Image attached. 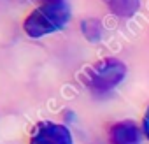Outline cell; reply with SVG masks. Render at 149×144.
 <instances>
[{"label": "cell", "mask_w": 149, "mask_h": 144, "mask_svg": "<svg viewBox=\"0 0 149 144\" xmlns=\"http://www.w3.org/2000/svg\"><path fill=\"white\" fill-rule=\"evenodd\" d=\"M109 11L119 18H132L140 9V0H104Z\"/></svg>", "instance_id": "cell-5"}, {"label": "cell", "mask_w": 149, "mask_h": 144, "mask_svg": "<svg viewBox=\"0 0 149 144\" xmlns=\"http://www.w3.org/2000/svg\"><path fill=\"white\" fill-rule=\"evenodd\" d=\"M70 21V7L67 2L42 4L33 9L23 21V30L32 39H40L53 32H58L67 27Z\"/></svg>", "instance_id": "cell-1"}, {"label": "cell", "mask_w": 149, "mask_h": 144, "mask_svg": "<svg viewBox=\"0 0 149 144\" xmlns=\"http://www.w3.org/2000/svg\"><path fill=\"white\" fill-rule=\"evenodd\" d=\"M142 132L149 139V107L146 109V114H144V120H142Z\"/></svg>", "instance_id": "cell-7"}, {"label": "cell", "mask_w": 149, "mask_h": 144, "mask_svg": "<svg viewBox=\"0 0 149 144\" xmlns=\"http://www.w3.org/2000/svg\"><path fill=\"white\" fill-rule=\"evenodd\" d=\"M56 2H65V0H42V4H56Z\"/></svg>", "instance_id": "cell-8"}, {"label": "cell", "mask_w": 149, "mask_h": 144, "mask_svg": "<svg viewBox=\"0 0 149 144\" xmlns=\"http://www.w3.org/2000/svg\"><path fill=\"white\" fill-rule=\"evenodd\" d=\"M126 76V65L118 58H104L83 74V81L88 88L95 92H111L116 88Z\"/></svg>", "instance_id": "cell-2"}, {"label": "cell", "mask_w": 149, "mask_h": 144, "mask_svg": "<svg viewBox=\"0 0 149 144\" xmlns=\"http://www.w3.org/2000/svg\"><path fill=\"white\" fill-rule=\"evenodd\" d=\"M111 144H140L142 132L132 120H121L114 123L109 130Z\"/></svg>", "instance_id": "cell-4"}, {"label": "cell", "mask_w": 149, "mask_h": 144, "mask_svg": "<svg viewBox=\"0 0 149 144\" xmlns=\"http://www.w3.org/2000/svg\"><path fill=\"white\" fill-rule=\"evenodd\" d=\"M30 144H74V139L65 125L39 121L32 130Z\"/></svg>", "instance_id": "cell-3"}, {"label": "cell", "mask_w": 149, "mask_h": 144, "mask_svg": "<svg viewBox=\"0 0 149 144\" xmlns=\"http://www.w3.org/2000/svg\"><path fill=\"white\" fill-rule=\"evenodd\" d=\"M81 32L86 37V41H90V42H100V39H102V25L98 20H93V18L83 20Z\"/></svg>", "instance_id": "cell-6"}]
</instances>
